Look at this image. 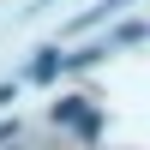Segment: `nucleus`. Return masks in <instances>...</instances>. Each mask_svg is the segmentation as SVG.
Returning <instances> with one entry per match:
<instances>
[{"label":"nucleus","instance_id":"obj_2","mask_svg":"<svg viewBox=\"0 0 150 150\" xmlns=\"http://www.w3.org/2000/svg\"><path fill=\"white\" fill-rule=\"evenodd\" d=\"M54 72H66V54H60V48H42V54H36V66H30V78H36V84H48Z\"/></svg>","mask_w":150,"mask_h":150},{"label":"nucleus","instance_id":"obj_1","mask_svg":"<svg viewBox=\"0 0 150 150\" xmlns=\"http://www.w3.org/2000/svg\"><path fill=\"white\" fill-rule=\"evenodd\" d=\"M54 126H72L78 138H96V132H102V114H96L84 96H60L54 102Z\"/></svg>","mask_w":150,"mask_h":150}]
</instances>
